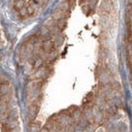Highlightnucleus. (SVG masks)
Instances as JSON below:
<instances>
[{
    "label": "nucleus",
    "instance_id": "nucleus-1",
    "mask_svg": "<svg viewBox=\"0 0 132 132\" xmlns=\"http://www.w3.org/2000/svg\"><path fill=\"white\" fill-rule=\"evenodd\" d=\"M54 49V44L53 42L50 41L49 39H47V40H45L42 44V50L44 51H46V52L47 53H49L50 51H51Z\"/></svg>",
    "mask_w": 132,
    "mask_h": 132
},
{
    "label": "nucleus",
    "instance_id": "nucleus-2",
    "mask_svg": "<svg viewBox=\"0 0 132 132\" xmlns=\"http://www.w3.org/2000/svg\"><path fill=\"white\" fill-rule=\"evenodd\" d=\"M36 113H37V108H36V105H31L28 109L29 117H30L32 120H33L36 116Z\"/></svg>",
    "mask_w": 132,
    "mask_h": 132
},
{
    "label": "nucleus",
    "instance_id": "nucleus-3",
    "mask_svg": "<svg viewBox=\"0 0 132 132\" xmlns=\"http://www.w3.org/2000/svg\"><path fill=\"white\" fill-rule=\"evenodd\" d=\"M40 34H41V36L42 37V38H46L45 40H47L49 38V36H50V29L49 28H47L46 26H42L41 28V31H40Z\"/></svg>",
    "mask_w": 132,
    "mask_h": 132
},
{
    "label": "nucleus",
    "instance_id": "nucleus-4",
    "mask_svg": "<svg viewBox=\"0 0 132 132\" xmlns=\"http://www.w3.org/2000/svg\"><path fill=\"white\" fill-rule=\"evenodd\" d=\"M9 91H10V87L7 84H3V85L0 86V94L2 95H6L9 92Z\"/></svg>",
    "mask_w": 132,
    "mask_h": 132
},
{
    "label": "nucleus",
    "instance_id": "nucleus-5",
    "mask_svg": "<svg viewBox=\"0 0 132 132\" xmlns=\"http://www.w3.org/2000/svg\"><path fill=\"white\" fill-rule=\"evenodd\" d=\"M57 26H58V29H60V30H63V29L67 27V21H66L64 18H62V19L58 20Z\"/></svg>",
    "mask_w": 132,
    "mask_h": 132
},
{
    "label": "nucleus",
    "instance_id": "nucleus-6",
    "mask_svg": "<svg viewBox=\"0 0 132 132\" xmlns=\"http://www.w3.org/2000/svg\"><path fill=\"white\" fill-rule=\"evenodd\" d=\"M69 7H70V3L67 2V1H66V2H63V3H62L60 6H59V10H61L62 12H67V11H68L69 9Z\"/></svg>",
    "mask_w": 132,
    "mask_h": 132
},
{
    "label": "nucleus",
    "instance_id": "nucleus-7",
    "mask_svg": "<svg viewBox=\"0 0 132 132\" xmlns=\"http://www.w3.org/2000/svg\"><path fill=\"white\" fill-rule=\"evenodd\" d=\"M63 13H64V12H62L61 10L58 11V12H54V14L53 15V19L57 20L62 19V18H63Z\"/></svg>",
    "mask_w": 132,
    "mask_h": 132
},
{
    "label": "nucleus",
    "instance_id": "nucleus-8",
    "mask_svg": "<svg viewBox=\"0 0 132 132\" xmlns=\"http://www.w3.org/2000/svg\"><path fill=\"white\" fill-rule=\"evenodd\" d=\"M57 56H58V55H57L56 51L52 50V51H50V52L48 53V60L53 61V60H54L57 58Z\"/></svg>",
    "mask_w": 132,
    "mask_h": 132
},
{
    "label": "nucleus",
    "instance_id": "nucleus-9",
    "mask_svg": "<svg viewBox=\"0 0 132 132\" xmlns=\"http://www.w3.org/2000/svg\"><path fill=\"white\" fill-rule=\"evenodd\" d=\"M55 25V23H54V20L53 18H50V19H48L46 22H45V26H46L47 28H52Z\"/></svg>",
    "mask_w": 132,
    "mask_h": 132
},
{
    "label": "nucleus",
    "instance_id": "nucleus-10",
    "mask_svg": "<svg viewBox=\"0 0 132 132\" xmlns=\"http://www.w3.org/2000/svg\"><path fill=\"white\" fill-rule=\"evenodd\" d=\"M46 69H43V70H41V69H40V70H38L37 72H36V77L37 78H43V77H45L46 74Z\"/></svg>",
    "mask_w": 132,
    "mask_h": 132
},
{
    "label": "nucleus",
    "instance_id": "nucleus-11",
    "mask_svg": "<svg viewBox=\"0 0 132 132\" xmlns=\"http://www.w3.org/2000/svg\"><path fill=\"white\" fill-rule=\"evenodd\" d=\"M42 64H43V60L41 57H39V58L36 59V60L35 61L34 67L36 68V69H39L40 67H41V66H42Z\"/></svg>",
    "mask_w": 132,
    "mask_h": 132
},
{
    "label": "nucleus",
    "instance_id": "nucleus-12",
    "mask_svg": "<svg viewBox=\"0 0 132 132\" xmlns=\"http://www.w3.org/2000/svg\"><path fill=\"white\" fill-rule=\"evenodd\" d=\"M24 0H18V1L16 2V7L17 9H21L22 7H24Z\"/></svg>",
    "mask_w": 132,
    "mask_h": 132
},
{
    "label": "nucleus",
    "instance_id": "nucleus-13",
    "mask_svg": "<svg viewBox=\"0 0 132 132\" xmlns=\"http://www.w3.org/2000/svg\"><path fill=\"white\" fill-rule=\"evenodd\" d=\"M20 15L22 16V17H24V16H26L28 14V11H27V8L26 7H22L21 9H20Z\"/></svg>",
    "mask_w": 132,
    "mask_h": 132
},
{
    "label": "nucleus",
    "instance_id": "nucleus-14",
    "mask_svg": "<svg viewBox=\"0 0 132 132\" xmlns=\"http://www.w3.org/2000/svg\"><path fill=\"white\" fill-rule=\"evenodd\" d=\"M27 11H28V15H32V14L34 13V12H35V8H34L32 5H30V6L28 7Z\"/></svg>",
    "mask_w": 132,
    "mask_h": 132
},
{
    "label": "nucleus",
    "instance_id": "nucleus-15",
    "mask_svg": "<svg viewBox=\"0 0 132 132\" xmlns=\"http://www.w3.org/2000/svg\"><path fill=\"white\" fill-rule=\"evenodd\" d=\"M7 110V104H0V113H4Z\"/></svg>",
    "mask_w": 132,
    "mask_h": 132
},
{
    "label": "nucleus",
    "instance_id": "nucleus-16",
    "mask_svg": "<svg viewBox=\"0 0 132 132\" xmlns=\"http://www.w3.org/2000/svg\"><path fill=\"white\" fill-rule=\"evenodd\" d=\"M130 63L132 64V54H131V56L130 57Z\"/></svg>",
    "mask_w": 132,
    "mask_h": 132
}]
</instances>
